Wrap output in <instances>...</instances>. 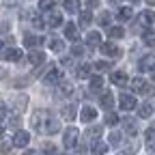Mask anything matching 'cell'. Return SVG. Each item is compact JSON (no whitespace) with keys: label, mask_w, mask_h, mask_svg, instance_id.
I'll list each match as a JSON object with an SVG mask.
<instances>
[{"label":"cell","mask_w":155,"mask_h":155,"mask_svg":"<svg viewBox=\"0 0 155 155\" xmlns=\"http://www.w3.org/2000/svg\"><path fill=\"white\" fill-rule=\"evenodd\" d=\"M30 142V134L28 131H15V136H13V147H26Z\"/></svg>","instance_id":"obj_6"},{"label":"cell","mask_w":155,"mask_h":155,"mask_svg":"<svg viewBox=\"0 0 155 155\" xmlns=\"http://www.w3.org/2000/svg\"><path fill=\"white\" fill-rule=\"evenodd\" d=\"M153 67H155V56L153 54H147V56L140 58V63H138L140 71H153Z\"/></svg>","instance_id":"obj_7"},{"label":"cell","mask_w":155,"mask_h":155,"mask_svg":"<svg viewBox=\"0 0 155 155\" xmlns=\"http://www.w3.org/2000/svg\"><path fill=\"white\" fill-rule=\"evenodd\" d=\"M110 80H112V84H116V86H125V84L129 82L125 71H112V73H110Z\"/></svg>","instance_id":"obj_9"},{"label":"cell","mask_w":155,"mask_h":155,"mask_svg":"<svg viewBox=\"0 0 155 155\" xmlns=\"http://www.w3.org/2000/svg\"><path fill=\"white\" fill-rule=\"evenodd\" d=\"M28 63L30 65H43L45 63V54L43 52H30L28 54Z\"/></svg>","instance_id":"obj_15"},{"label":"cell","mask_w":155,"mask_h":155,"mask_svg":"<svg viewBox=\"0 0 155 155\" xmlns=\"http://www.w3.org/2000/svg\"><path fill=\"white\" fill-rule=\"evenodd\" d=\"M119 123V116H116L114 112H108L106 114V125H116Z\"/></svg>","instance_id":"obj_34"},{"label":"cell","mask_w":155,"mask_h":155,"mask_svg":"<svg viewBox=\"0 0 155 155\" xmlns=\"http://www.w3.org/2000/svg\"><path fill=\"white\" fill-rule=\"evenodd\" d=\"M119 104H121L123 110H134L136 106H138V104H136V99H134V95H121V97H119Z\"/></svg>","instance_id":"obj_11"},{"label":"cell","mask_w":155,"mask_h":155,"mask_svg":"<svg viewBox=\"0 0 155 155\" xmlns=\"http://www.w3.org/2000/svg\"><path fill=\"white\" fill-rule=\"evenodd\" d=\"M86 5H88L91 9H95L97 5H99V0H86Z\"/></svg>","instance_id":"obj_45"},{"label":"cell","mask_w":155,"mask_h":155,"mask_svg":"<svg viewBox=\"0 0 155 155\" xmlns=\"http://www.w3.org/2000/svg\"><path fill=\"white\" fill-rule=\"evenodd\" d=\"M61 78H63V71H58L56 67H50L48 73H45V78H43V82L45 84H58V82H61Z\"/></svg>","instance_id":"obj_5"},{"label":"cell","mask_w":155,"mask_h":155,"mask_svg":"<svg viewBox=\"0 0 155 155\" xmlns=\"http://www.w3.org/2000/svg\"><path fill=\"white\" fill-rule=\"evenodd\" d=\"M32 24H35L37 28H43V26H45V22H43V19L39 17V15H35V17H32Z\"/></svg>","instance_id":"obj_42"},{"label":"cell","mask_w":155,"mask_h":155,"mask_svg":"<svg viewBox=\"0 0 155 155\" xmlns=\"http://www.w3.org/2000/svg\"><path fill=\"white\" fill-rule=\"evenodd\" d=\"M0 153H2V155H11V142L0 140Z\"/></svg>","instance_id":"obj_33"},{"label":"cell","mask_w":155,"mask_h":155,"mask_svg":"<svg viewBox=\"0 0 155 155\" xmlns=\"http://www.w3.org/2000/svg\"><path fill=\"white\" fill-rule=\"evenodd\" d=\"M153 110H155V106H153L151 101H147V104H142V106L138 108V116H140V119H149V116L153 114Z\"/></svg>","instance_id":"obj_14"},{"label":"cell","mask_w":155,"mask_h":155,"mask_svg":"<svg viewBox=\"0 0 155 155\" xmlns=\"http://www.w3.org/2000/svg\"><path fill=\"white\" fill-rule=\"evenodd\" d=\"M106 151H108L106 142H93V153L95 155H106Z\"/></svg>","instance_id":"obj_24"},{"label":"cell","mask_w":155,"mask_h":155,"mask_svg":"<svg viewBox=\"0 0 155 155\" xmlns=\"http://www.w3.org/2000/svg\"><path fill=\"white\" fill-rule=\"evenodd\" d=\"M101 86H104V78H101V75H93V78H91V91L97 93Z\"/></svg>","instance_id":"obj_21"},{"label":"cell","mask_w":155,"mask_h":155,"mask_svg":"<svg viewBox=\"0 0 155 155\" xmlns=\"http://www.w3.org/2000/svg\"><path fill=\"white\" fill-rule=\"evenodd\" d=\"M138 22H140L142 26H151V24L155 22V13H153V11H142V13L138 15Z\"/></svg>","instance_id":"obj_12"},{"label":"cell","mask_w":155,"mask_h":155,"mask_svg":"<svg viewBox=\"0 0 155 155\" xmlns=\"http://www.w3.org/2000/svg\"><path fill=\"white\" fill-rule=\"evenodd\" d=\"M63 7H65L67 13H78L80 11V0H65Z\"/></svg>","instance_id":"obj_19"},{"label":"cell","mask_w":155,"mask_h":155,"mask_svg":"<svg viewBox=\"0 0 155 155\" xmlns=\"http://www.w3.org/2000/svg\"><path fill=\"white\" fill-rule=\"evenodd\" d=\"M58 129H61L58 121H56V119H48V123H45V131H48V134H56Z\"/></svg>","instance_id":"obj_23"},{"label":"cell","mask_w":155,"mask_h":155,"mask_svg":"<svg viewBox=\"0 0 155 155\" xmlns=\"http://www.w3.org/2000/svg\"><path fill=\"white\" fill-rule=\"evenodd\" d=\"M99 50H101L106 56H110V58H119V56H121V48L116 45V43H112V41L101 43V45H99Z\"/></svg>","instance_id":"obj_3"},{"label":"cell","mask_w":155,"mask_h":155,"mask_svg":"<svg viewBox=\"0 0 155 155\" xmlns=\"http://www.w3.org/2000/svg\"><path fill=\"white\" fill-rule=\"evenodd\" d=\"M144 140H147V147H151V149L155 147V129L149 127V129L144 131Z\"/></svg>","instance_id":"obj_25"},{"label":"cell","mask_w":155,"mask_h":155,"mask_svg":"<svg viewBox=\"0 0 155 155\" xmlns=\"http://www.w3.org/2000/svg\"><path fill=\"white\" fill-rule=\"evenodd\" d=\"M63 116H65L67 121H73L75 119V106H65L63 108Z\"/></svg>","instance_id":"obj_26"},{"label":"cell","mask_w":155,"mask_h":155,"mask_svg":"<svg viewBox=\"0 0 155 155\" xmlns=\"http://www.w3.org/2000/svg\"><path fill=\"white\" fill-rule=\"evenodd\" d=\"M50 48H52L54 52H63V50H65V43L61 41V39H50Z\"/></svg>","instance_id":"obj_30"},{"label":"cell","mask_w":155,"mask_h":155,"mask_svg":"<svg viewBox=\"0 0 155 155\" xmlns=\"http://www.w3.org/2000/svg\"><path fill=\"white\" fill-rule=\"evenodd\" d=\"M48 119H50V114H48L45 110H35V112H32V119H30L32 129H35V131H45V125H43V123H48Z\"/></svg>","instance_id":"obj_1"},{"label":"cell","mask_w":155,"mask_h":155,"mask_svg":"<svg viewBox=\"0 0 155 155\" xmlns=\"http://www.w3.org/2000/svg\"><path fill=\"white\" fill-rule=\"evenodd\" d=\"M110 144H114V147L121 144V134H119V131H112V134H110Z\"/></svg>","instance_id":"obj_35"},{"label":"cell","mask_w":155,"mask_h":155,"mask_svg":"<svg viewBox=\"0 0 155 155\" xmlns=\"http://www.w3.org/2000/svg\"><path fill=\"white\" fill-rule=\"evenodd\" d=\"M110 2H121V0H110Z\"/></svg>","instance_id":"obj_49"},{"label":"cell","mask_w":155,"mask_h":155,"mask_svg":"<svg viewBox=\"0 0 155 155\" xmlns=\"http://www.w3.org/2000/svg\"><path fill=\"white\" fill-rule=\"evenodd\" d=\"M75 73H78V78H91V65H82Z\"/></svg>","instance_id":"obj_32"},{"label":"cell","mask_w":155,"mask_h":155,"mask_svg":"<svg viewBox=\"0 0 155 155\" xmlns=\"http://www.w3.org/2000/svg\"><path fill=\"white\" fill-rule=\"evenodd\" d=\"M95 116H97V110H95L93 106H84V108H82V112H80L82 123H91V121H95Z\"/></svg>","instance_id":"obj_10"},{"label":"cell","mask_w":155,"mask_h":155,"mask_svg":"<svg viewBox=\"0 0 155 155\" xmlns=\"http://www.w3.org/2000/svg\"><path fill=\"white\" fill-rule=\"evenodd\" d=\"M43 153L54 155V153H56V147H54V144H50V142H45V144H43Z\"/></svg>","instance_id":"obj_41"},{"label":"cell","mask_w":155,"mask_h":155,"mask_svg":"<svg viewBox=\"0 0 155 155\" xmlns=\"http://www.w3.org/2000/svg\"><path fill=\"white\" fill-rule=\"evenodd\" d=\"M123 123H125V131H127L129 136H136V131H138V127H136V123H134L131 119H125Z\"/></svg>","instance_id":"obj_27"},{"label":"cell","mask_w":155,"mask_h":155,"mask_svg":"<svg viewBox=\"0 0 155 155\" xmlns=\"http://www.w3.org/2000/svg\"><path fill=\"white\" fill-rule=\"evenodd\" d=\"M153 82H155V71H153Z\"/></svg>","instance_id":"obj_51"},{"label":"cell","mask_w":155,"mask_h":155,"mask_svg":"<svg viewBox=\"0 0 155 155\" xmlns=\"http://www.w3.org/2000/svg\"><path fill=\"white\" fill-rule=\"evenodd\" d=\"M54 7V0H41V2H39V9L41 11H50Z\"/></svg>","instance_id":"obj_38"},{"label":"cell","mask_w":155,"mask_h":155,"mask_svg":"<svg viewBox=\"0 0 155 155\" xmlns=\"http://www.w3.org/2000/svg\"><path fill=\"white\" fill-rule=\"evenodd\" d=\"M0 52H2V41H0Z\"/></svg>","instance_id":"obj_50"},{"label":"cell","mask_w":155,"mask_h":155,"mask_svg":"<svg viewBox=\"0 0 155 155\" xmlns=\"http://www.w3.org/2000/svg\"><path fill=\"white\" fill-rule=\"evenodd\" d=\"M9 125H11V127H19V116H11V119H9Z\"/></svg>","instance_id":"obj_44"},{"label":"cell","mask_w":155,"mask_h":155,"mask_svg":"<svg viewBox=\"0 0 155 155\" xmlns=\"http://www.w3.org/2000/svg\"><path fill=\"white\" fill-rule=\"evenodd\" d=\"M131 88H134L136 93H140V95H153V93H155V88H153L151 84H147L142 78H134V80H131Z\"/></svg>","instance_id":"obj_2"},{"label":"cell","mask_w":155,"mask_h":155,"mask_svg":"<svg viewBox=\"0 0 155 155\" xmlns=\"http://www.w3.org/2000/svg\"><path fill=\"white\" fill-rule=\"evenodd\" d=\"M95 69H97V71H106V69H110V63L99 61V63H95Z\"/></svg>","instance_id":"obj_40"},{"label":"cell","mask_w":155,"mask_h":155,"mask_svg":"<svg viewBox=\"0 0 155 155\" xmlns=\"http://www.w3.org/2000/svg\"><path fill=\"white\" fill-rule=\"evenodd\" d=\"M78 129L75 127H69V129H65V147L67 149H73L75 144H78Z\"/></svg>","instance_id":"obj_4"},{"label":"cell","mask_w":155,"mask_h":155,"mask_svg":"<svg viewBox=\"0 0 155 155\" xmlns=\"http://www.w3.org/2000/svg\"><path fill=\"white\" fill-rule=\"evenodd\" d=\"M91 22H93V15H91L88 11H82V15H80V26H84V28H86Z\"/></svg>","instance_id":"obj_31"},{"label":"cell","mask_w":155,"mask_h":155,"mask_svg":"<svg viewBox=\"0 0 155 155\" xmlns=\"http://www.w3.org/2000/svg\"><path fill=\"white\" fill-rule=\"evenodd\" d=\"M108 35H110V37H112V39H121V37H123V35H125V30H123V28H121V26H112V28H110V30H108Z\"/></svg>","instance_id":"obj_28"},{"label":"cell","mask_w":155,"mask_h":155,"mask_svg":"<svg viewBox=\"0 0 155 155\" xmlns=\"http://www.w3.org/2000/svg\"><path fill=\"white\" fill-rule=\"evenodd\" d=\"M131 17H134V9L131 7H123L119 11V19H123V22H127V19H131Z\"/></svg>","instance_id":"obj_22"},{"label":"cell","mask_w":155,"mask_h":155,"mask_svg":"<svg viewBox=\"0 0 155 155\" xmlns=\"http://www.w3.org/2000/svg\"><path fill=\"white\" fill-rule=\"evenodd\" d=\"M110 19H112V15H110L108 11H104V13L99 15V24H101V26H108V24H110Z\"/></svg>","instance_id":"obj_36"},{"label":"cell","mask_w":155,"mask_h":155,"mask_svg":"<svg viewBox=\"0 0 155 155\" xmlns=\"http://www.w3.org/2000/svg\"><path fill=\"white\" fill-rule=\"evenodd\" d=\"M144 43H147V45H155V32H153V30L144 32Z\"/></svg>","instance_id":"obj_37"},{"label":"cell","mask_w":155,"mask_h":155,"mask_svg":"<svg viewBox=\"0 0 155 155\" xmlns=\"http://www.w3.org/2000/svg\"><path fill=\"white\" fill-rule=\"evenodd\" d=\"M114 106V95L110 93V91H106L104 95H101V108H106V110H110Z\"/></svg>","instance_id":"obj_18"},{"label":"cell","mask_w":155,"mask_h":155,"mask_svg":"<svg viewBox=\"0 0 155 155\" xmlns=\"http://www.w3.org/2000/svg\"><path fill=\"white\" fill-rule=\"evenodd\" d=\"M2 131H5V125H2V123H0V136H2Z\"/></svg>","instance_id":"obj_48"},{"label":"cell","mask_w":155,"mask_h":155,"mask_svg":"<svg viewBox=\"0 0 155 155\" xmlns=\"http://www.w3.org/2000/svg\"><path fill=\"white\" fill-rule=\"evenodd\" d=\"M2 58H5L7 63H17L19 58H22V50H17V48H9V50H5Z\"/></svg>","instance_id":"obj_8"},{"label":"cell","mask_w":155,"mask_h":155,"mask_svg":"<svg viewBox=\"0 0 155 155\" xmlns=\"http://www.w3.org/2000/svg\"><path fill=\"white\" fill-rule=\"evenodd\" d=\"M86 43H88L91 48H99V45H101V35L97 32V30L88 32V35H86Z\"/></svg>","instance_id":"obj_13"},{"label":"cell","mask_w":155,"mask_h":155,"mask_svg":"<svg viewBox=\"0 0 155 155\" xmlns=\"http://www.w3.org/2000/svg\"><path fill=\"white\" fill-rule=\"evenodd\" d=\"M24 155H39L37 151H24Z\"/></svg>","instance_id":"obj_46"},{"label":"cell","mask_w":155,"mask_h":155,"mask_svg":"<svg viewBox=\"0 0 155 155\" xmlns=\"http://www.w3.org/2000/svg\"><path fill=\"white\" fill-rule=\"evenodd\" d=\"M101 136V127L99 125H93V127H88V131H86V138H99Z\"/></svg>","instance_id":"obj_29"},{"label":"cell","mask_w":155,"mask_h":155,"mask_svg":"<svg viewBox=\"0 0 155 155\" xmlns=\"http://www.w3.org/2000/svg\"><path fill=\"white\" fill-rule=\"evenodd\" d=\"M144 2H147L149 7H155V0H144Z\"/></svg>","instance_id":"obj_47"},{"label":"cell","mask_w":155,"mask_h":155,"mask_svg":"<svg viewBox=\"0 0 155 155\" xmlns=\"http://www.w3.org/2000/svg\"><path fill=\"white\" fill-rule=\"evenodd\" d=\"M71 54H73V56H82V54H84V50H82L80 45H73V50H71Z\"/></svg>","instance_id":"obj_43"},{"label":"cell","mask_w":155,"mask_h":155,"mask_svg":"<svg viewBox=\"0 0 155 155\" xmlns=\"http://www.w3.org/2000/svg\"><path fill=\"white\" fill-rule=\"evenodd\" d=\"M65 37L69 39V41H78V39H80V35H78V28H75V24H65Z\"/></svg>","instance_id":"obj_16"},{"label":"cell","mask_w":155,"mask_h":155,"mask_svg":"<svg viewBox=\"0 0 155 155\" xmlns=\"http://www.w3.org/2000/svg\"><path fill=\"white\" fill-rule=\"evenodd\" d=\"M71 93H73L71 84H61V88H58V95H71Z\"/></svg>","instance_id":"obj_39"},{"label":"cell","mask_w":155,"mask_h":155,"mask_svg":"<svg viewBox=\"0 0 155 155\" xmlns=\"http://www.w3.org/2000/svg\"><path fill=\"white\" fill-rule=\"evenodd\" d=\"M48 24H50L52 28L61 26V24H63V15H61V13H50V17H48Z\"/></svg>","instance_id":"obj_20"},{"label":"cell","mask_w":155,"mask_h":155,"mask_svg":"<svg viewBox=\"0 0 155 155\" xmlns=\"http://www.w3.org/2000/svg\"><path fill=\"white\" fill-rule=\"evenodd\" d=\"M41 43H43L41 37H35V35H26L24 37V45L26 48H37V45H41Z\"/></svg>","instance_id":"obj_17"}]
</instances>
